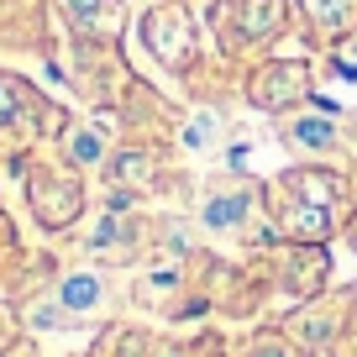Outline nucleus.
Listing matches in <instances>:
<instances>
[{
  "label": "nucleus",
  "instance_id": "f257e3e1",
  "mask_svg": "<svg viewBox=\"0 0 357 357\" xmlns=\"http://www.w3.org/2000/svg\"><path fill=\"white\" fill-rule=\"evenodd\" d=\"M305 95V63H273L252 79V100L268 105V111H279V105L300 100Z\"/></svg>",
  "mask_w": 357,
  "mask_h": 357
},
{
  "label": "nucleus",
  "instance_id": "f03ea898",
  "mask_svg": "<svg viewBox=\"0 0 357 357\" xmlns=\"http://www.w3.org/2000/svg\"><path fill=\"white\" fill-rule=\"evenodd\" d=\"M147 43L163 63H184L190 58V16L184 11H158L147 16Z\"/></svg>",
  "mask_w": 357,
  "mask_h": 357
},
{
  "label": "nucleus",
  "instance_id": "7ed1b4c3",
  "mask_svg": "<svg viewBox=\"0 0 357 357\" xmlns=\"http://www.w3.org/2000/svg\"><path fill=\"white\" fill-rule=\"evenodd\" d=\"M247 205H252V200H247L242 190H231V195H215V200L205 205V226H215V231H221V226H236V221L247 215Z\"/></svg>",
  "mask_w": 357,
  "mask_h": 357
},
{
  "label": "nucleus",
  "instance_id": "20e7f679",
  "mask_svg": "<svg viewBox=\"0 0 357 357\" xmlns=\"http://www.w3.org/2000/svg\"><path fill=\"white\" fill-rule=\"evenodd\" d=\"M310 11L321 22V32H347L357 22V0H310Z\"/></svg>",
  "mask_w": 357,
  "mask_h": 357
},
{
  "label": "nucleus",
  "instance_id": "39448f33",
  "mask_svg": "<svg viewBox=\"0 0 357 357\" xmlns=\"http://www.w3.org/2000/svg\"><path fill=\"white\" fill-rule=\"evenodd\" d=\"M58 305H68V310L58 315V321H68V315H74V310H89V305H100V284L79 273V279H68L63 289H58Z\"/></svg>",
  "mask_w": 357,
  "mask_h": 357
},
{
  "label": "nucleus",
  "instance_id": "423d86ee",
  "mask_svg": "<svg viewBox=\"0 0 357 357\" xmlns=\"http://www.w3.org/2000/svg\"><path fill=\"white\" fill-rule=\"evenodd\" d=\"M68 153H74L79 163H100L105 158V137L95 132V126H79V132H68Z\"/></svg>",
  "mask_w": 357,
  "mask_h": 357
},
{
  "label": "nucleus",
  "instance_id": "0eeeda50",
  "mask_svg": "<svg viewBox=\"0 0 357 357\" xmlns=\"http://www.w3.org/2000/svg\"><path fill=\"white\" fill-rule=\"evenodd\" d=\"M289 142H300V147H331V121H294L289 126Z\"/></svg>",
  "mask_w": 357,
  "mask_h": 357
},
{
  "label": "nucleus",
  "instance_id": "6e6552de",
  "mask_svg": "<svg viewBox=\"0 0 357 357\" xmlns=\"http://www.w3.org/2000/svg\"><path fill=\"white\" fill-rule=\"evenodd\" d=\"M63 11H68V16H74V22L89 32V22H95L89 11H105V16H116V0H63Z\"/></svg>",
  "mask_w": 357,
  "mask_h": 357
},
{
  "label": "nucleus",
  "instance_id": "1a4fd4ad",
  "mask_svg": "<svg viewBox=\"0 0 357 357\" xmlns=\"http://www.w3.org/2000/svg\"><path fill=\"white\" fill-rule=\"evenodd\" d=\"M211 137H215V116H211V111L195 116V121L184 126V147H195V153H200V147H211Z\"/></svg>",
  "mask_w": 357,
  "mask_h": 357
},
{
  "label": "nucleus",
  "instance_id": "9d476101",
  "mask_svg": "<svg viewBox=\"0 0 357 357\" xmlns=\"http://www.w3.org/2000/svg\"><path fill=\"white\" fill-rule=\"evenodd\" d=\"M121 236H126V226H121V221H105L100 231H95V247H116Z\"/></svg>",
  "mask_w": 357,
  "mask_h": 357
},
{
  "label": "nucleus",
  "instance_id": "9b49d317",
  "mask_svg": "<svg viewBox=\"0 0 357 357\" xmlns=\"http://www.w3.org/2000/svg\"><path fill=\"white\" fill-rule=\"evenodd\" d=\"M257 357H284V352H257Z\"/></svg>",
  "mask_w": 357,
  "mask_h": 357
}]
</instances>
